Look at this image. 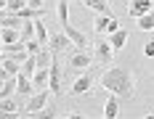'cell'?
Segmentation results:
<instances>
[{
    "instance_id": "cell-29",
    "label": "cell",
    "mask_w": 154,
    "mask_h": 119,
    "mask_svg": "<svg viewBox=\"0 0 154 119\" xmlns=\"http://www.w3.org/2000/svg\"><path fill=\"white\" fill-rule=\"evenodd\" d=\"M21 8H27V0H8V13H19Z\"/></svg>"
},
{
    "instance_id": "cell-15",
    "label": "cell",
    "mask_w": 154,
    "mask_h": 119,
    "mask_svg": "<svg viewBox=\"0 0 154 119\" xmlns=\"http://www.w3.org/2000/svg\"><path fill=\"white\" fill-rule=\"evenodd\" d=\"M48 82H51V66H48V69H37V72H35V77H32L35 90H45Z\"/></svg>"
},
{
    "instance_id": "cell-36",
    "label": "cell",
    "mask_w": 154,
    "mask_h": 119,
    "mask_svg": "<svg viewBox=\"0 0 154 119\" xmlns=\"http://www.w3.org/2000/svg\"><path fill=\"white\" fill-rule=\"evenodd\" d=\"M143 119H154V111H152V114H146V117H143Z\"/></svg>"
},
{
    "instance_id": "cell-39",
    "label": "cell",
    "mask_w": 154,
    "mask_h": 119,
    "mask_svg": "<svg viewBox=\"0 0 154 119\" xmlns=\"http://www.w3.org/2000/svg\"><path fill=\"white\" fill-rule=\"evenodd\" d=\"M101 119H106V117H101Z\"/></svg>"
},
{
    "instance_id": "cell-5",
    "label": "cell",
    "mask_w": 154,
    "mask_h": 119,
    "mask_svg": "<svg viewBox=\"0 0 154 119\" xmlns=\"http://www.w3.org/2000/svg\"><path fill=\"white\" fill-rule=\"evenodd\" d=\"M93 61H96V58H93L91 50H85V48H77L75 53L69 56V69H75V72H85V69L91 66Z\"/></svg>"
},
{
    "instance_id": "cell-27",
    "label": "cell",
    "mask_w": 154,
    "mask_h": 119,
    "mask_svg": "<svg viewBox=\"0 0 154 119\" xmlns=\"http://www.w3.org/2000/svg\"><path fill=\"white\" fill-rule=\"evenodd\" d=\"M3 66L8 69V74H21V61H16V58H3Z\"/></svg>"
},
{
    "instance_id": "cell-2",
    "label": "cell",
    "mask_w": 154,
    "mask_h": 119,
    "mask_svg": "<svg viewBox=\"0 0 154 119\" xmlns=\"http://www.w3.org/2000/svg\"><path fill=\"white\" fill-rule=\"evenodd\" d=\"M114 48H112V43H109V37H98L96 43H93V58L98 61V64H104V66H109V64H114Z\"/></svg>"
},
{
    "instance_id": "cell-14",
    "label": "cell",
    "mask_w": 154,
    "mask_h": 119,
    "mask_svg": "<svg viewBox=\"0 0 154 119\" xmlns=\"http://www.w3.org/2000/svg\"><path fill=\"white\" fill-rule=\"evenodd\" d=\"M114 16H104V13H98L96 19H93V32L98 34V37H106L109 34V21H112Z\"/></svg>"
},
{
    "instance_id": "cell-26",
    "label": "cell",
    "mask_w": 154,
    "mask_h": 119,
    "mask_svg": "<svg viewBox=\"0 0 154 119\" xmlns=\"http://www.w3.org/2000/svg\"><path fill=\"white\" fill-rule=\"evenodd\" d=\"M0 24H3V27H8V29H21V24H24V21H21L16 13H8L3 21H0Z\"/></svg>"
},
{
    "instance_id": "cell-30",
    "label": "cell",
    "mask_w": 154,
    "mask_h": 119,
    "mask_svg": "<svg viewBox=\"0 0 154 119\" xmlns=\"http://www.w3.org/2000/svg\"><path fill=\"white\" fill-rule=\"evenodd\" d=\"M29 8H37V11H45V0H27Z\"/></svg>"
},
{
    "instance_id": "cell-11",
    "label": "cell",
    "mask_w": 154,
    "mask_h": 119,
    "mask_svg": "<svg viewBox=\"0 0 154 119\" xmlns=\"http://www.w3.org/2000/svg\"><path fill=\"white\" fill-rule=\"evenodd\" d=\"M143 13H152V0H130L128 16L130 19H141Z\"/></svg>"
},
{
    "instance_id": "cell-28",
    "label": "cell",
    "mask_w": 154,
    "mask_h": 119,
    "mask_svg": "<svg viewBox=\"0 0 154 119\" xmlns=\"http://www.w3.org/2000/svg\"><path fill=\"white\" fill-rule=\"evenodd\" d=\"M43 48H45V45L40 43L37 37H35V40H27V50H29V56H35V53H40Z\"/></svg>"
},
{
    "instance_id": "cell-4",
    "label": "cell",
    "mask_w": 154,
    "mask_h": 119,
    "mask_svg": "<svg viewBox=\"0 0 154 119\" xmlns=\"http://www.w3.org/2000/svg\"><path fill=\"white\" fill-rule=\"evenodd\" d=\"M96 85H98V74H93V72H85V74H80L75 82H72L69 93H72V95H85V93H91Z\"/></svg>"
},
{
    "instance_id": "cell-10",
    "label": "cell",
    "mask_w": 154,
    "mask_h": 119,
    "mask_svg": "<svg viewBox=\"0 0 154 119\" xmlns=\"http://www.w3.org/2000/svg\"><path fill=\"white\" fill-rule=\"evenodd\" d=\"M61 29H64V34L72 40L75 48H85V50H88V37H85V32H80L77 27H72V24H64Z\"/></svg>"
},
{
    "instance_id": "cell-20",
    "label": "cell",
    "mask_w": 154,
    "mask_h": 119,
    "mask_svg": "<svg viewBox=\"0 0 154 119\" xmlns=\"http://www.w3.org/2000/svg\"><path fill=\"white\" fill-rule=\"evenodd\" d=\"M35 37H37V40L48 48V37H51V34H48L45 24H43V19H35Z\"/></svg>"
},
{
    "instance_id": "cell-3",
    "label": "cell",
    "mask_w": 154,
    "mask_h": 119,
    "mask_svg": "<svg viewBox=\"0 0 154 119\" xmlns=\"http://www.w3.org/2000/svg\"><path fill=\"white\" fill-rule=\"evenodd\" d=\"M51 98H53V93H51V90H37V93H35V95H32V98H27V103H24V114H37V111H43V109H45L48 103H51Z\"/></svg>"
},
{
    "instance_id": "cell-31",
    "label": "cell",
    "mask_w": 154,
    "mask_h": 119,
    "mask_svg": "<svg viewBox=\"0 0 154 119\" xmlns=\"http://www.w3.org/2000/svg\"><path fill=\"white\" fill-rule=\"evenodd\" d=\"M143 56H146V58H154V43H146V45H143Z\"/></svg>"
},
{
    "instance_id": "cell-17",
    "label": "cell",
    "mask_w": 154,
    "mask_h": 119,
    "mask_svg": "<svg viewBox=\"0 0 154 119\" xmlns=\"http://www.w3.org/2000/svg\"><path fill=\"white\" fill-rule=\"evenodd\" d=\"M0 40H3V45H14L21 40V29H8V27H3V32H0Z\"/></svg>"
},
{
    "instance_id": "cell-23",
    "label": "cell",
    "mask_w": 154,
    "mask_h": 119,
    "mask_svg": "<svg viewBox=\"0 0 154 119\" xmlns=\"http://www.w3.org/2000/svg\"><path fill=\"white\" fill-rule=\"evenodd\" d=\"M56 13H59V24H69V3L66 0H59V8H56Z\"/></svg>"
},
{
    "instance_id": "cell-25",
    "label": "cell",
    "mask_w": 154,
    "mask_h": 119,
    "mask_svg": "<svg viewBox=\"0 0 154 119\" xmlns=\"http://www.w3.org/2000/svg\"><path fill=\"white\" fill-rule=\"evenodd\" d=\"M21 40H24V43H27V40H35V19H29V21L21 24Z\"/></svg>"
},
{
    "instance_id": "cell-16",
    "label": "cell",
    "mask_w": 154,
    "mask_h": 119,
    "mask_svg": "<svg viewBox=\"0 0 154 119\" xmlns=\"http://www.w3.org/2000/svg\"><path fill=\"white\" fill-rule=\"evenodd\" d=\"M109 43H112V48H114V50H122L125 45H128V32H125V29L112 32V34H109Z\"/></svg>"
},
{
    "instance_id": "cell-18",
    "label": "cell",
    "mask_w": 154,
    "mask_h": 119,
    "mask_svg": "<svg viewBox=\"0 0 154 119\" xmlns=\"http://www.w3.org/2000/svg\"><path fill=\"white\" fill-rule=\"evenodd\" d=\"M32 117H35V119H56V117H59V103L51 101L43 111H37V114H32Z\"/></svg>"
},
{
    "instance_id": "cell-1",
    "label": "cell",
    "mask_w": 154,
    "mask_h": 119,
    "mask_svg": "<svg viewBox=\"0 0 154 119\" xmlns=\"http://www.w3.org/2000/svg\"><path fill=\"white\" fill-rule=\"evenodd\" d=\"M98 88L120 95L122 101H130L136 95V72L130 66H109L98 74Z\"/></svg>"
},
{
    "instance_id": "cell-12",
    "label": "cell",
    "mask_w": 154,
    "mask_h": 119,
    "mask_svg": "<svg viewBox=\"0 0 154 119\" xmlns=\"http://www.w3.org/2000/svg\"><path fill=\"white\" fill-rule=\"evenodd\" d=\"M120 103H122V98L114 95V93H109L106 103H104V117H106V119H117V114H120Z\"/></svg>"
},
{
    "instance_id": "cell-38",
    "label": "cell",
    "mask_w": 154,
    "mask_h": 119,
    "mask_svg": "<svg viewBox=\"0 0 154 119\" xmlns=\"http://www.w3.org/2000/svg\"><path fill=\"white\" fill-rule=\"evenodd\" d=\"M66 3H75V0H66Z\"/></svg>"
},
{
    "instance_id": "cell-35",
    "label": "cell",
    "mask_w": 154,
    "mask_h": 119,
    "mask_svg": "<svg viewBox=\"0 0 154 119\" xmlns=\"http://www.w3.org/2000/svg\"><path fill=\"white\" fill-rule=\"evenodd\" d=\"M0 11H8V0H0Z\"/></svg>"
},
{
    "instance_id": "cell-34",
    "label": "cell",
    "mask_w": 154,
    "mask_h": 119,
    "mask_svg": "<svg viewBox=\"0 0 154 119\" xmlns=\"http://www.w3.org/2000/svg\"><path fill=\"white\" fill-rule=\"evenodd\" d=\"M66 119H88V117H85V114H75V111H72V114H66Z\"/></svg>"
},
{
    "instance_id": "cell-22",
    "label": "cell",
    "mask_w": 154,
    "mask_h": 119,
    "mask_svg": "<svg viewBox=\"0 0 154 119\" xmlns=\"http://www.w3.org/2000/svg\"><path fill=\"white\" fill-rule=\"evenodd\" d=\"M14 95H16V77H11V79L3 82V88H0V98H14Z\"/></svg>"
},
{
    "instance_id": "cell-19",
    "label": "cell",
    "mask_w": 154,
    "mask_h": 119,
    "mask_svg": "<svg viewBox=\"0 0 154 119\" xmlns=\"http://www.w3.org/2000/svg\"><path fill=\"white\" fill-rule=\"evenodd\" d=\"M0 111H24V106H19V98H0Z\"/></svg>"
},
{
    "instance_id": "cell-7",
    "label": "cell",
    "mask_w": 154,
    "mask_h": 119,
    "mask_svg": "<svg viewBox=\"0 0 154 119\" xmlns=\"http://www.w3.org/2000/svg\"><path fill=\"white\" fill-rule=\"evenodd\" d=\"M3 58H16V61H24L29 58V50H27V43L24 40H19V43H14V45H5L3 48Z\"/></svg>"
},
{
    "instance_id": "cell-9",
    "label": "cell",
    "mask_w": 154,
    "mask_h": 119,
    "mask_svg": "<svg viewBox=\"0 0 154 119\" xmlns=\"http://www.w3.org/2000/svg\"><path fill=\"white\" fill-rule=\"evenodd\" d=\"M69 45H72V40H69V37L64 34V29H61V32H53V34L48 37V48H51V50H53L56 56H59V53H64V50H66Z\"/></svg>"
},
{
    "instance_id": "cell-13",
    "label": "cell",
    "mask_w": 154,
    "mask_h": 119,
    "mask_svg": "<svg viewBox=\"0 0 154 119\" xmlns=\"http://www.w3.org/2000/svg\"><path fill=\"white\" fill-rule=\"evenodd\" d=\"M85 8H93L96 13H104V16H114L112 13V5H109V0H80Z\"/></svg>"
},
{
    "instance_id": "cell-32",
    "label": "cell",
    "mask_w": 154,
    "mask_h": 119,
    "mask_svg": "<svg viewBox=\"0 0 154 119\" xmlns=\"http://www.w3.org/2000/svg\"><path fill=\"white\" fill-rule=\"evenodd\" d=\"M0 119H19V111H0Z\"/></svg>"
},
{
    "instance_id": "cell-33",
    "label": "cell",
    "mask_w": 154,
    "mask_h": 119,
    "mask_svg": "<svg viewBox=\"0 0 154 119\" xmlns=\"http://www.w3.org/2000/svg\"><path fill=\"white\" fill-rule=\"evenodd\" d=\"M120 29V21H117V19H112V21H109V34H112V32H117ZM106 34V37H109Z\"/></svg>"
},
{
    "instance_id": "cell-8",
    "label": "cell",
    "mask_w": 154,
    "mask_h": 119,
    "mask_svg": "<svg viewBox=\"0 0 154 119\" xmlns=\"http://www.w3.org/2000/svg\"><path fill=\"white\" fill-rule=\"evenodd\" d=\"M37 90H35V85H32L29 77L24 74H16V98H21V101H27V98H32Z\"/></svg>"
},
{
    "instance_id": "cell-6",
    "label": "cell",
    "mask_w": 154,
    "mask_h": 119,
    "mask_svg": "<svg viewBox=\"0 0 154 119\" xmlns=\"http://www.w3.org/2000/svg\"><path fill=\"white\" fill-rule=\"evenodd\" d=\"M61 64H59V58L53 56V61H51V82H48V90L53 93V98H61Z\"/></svg>"
},
{
    "instance_id": "cell-21",
    "label": "cell",
    "mask_w": 154,
    "mask_h": 119,
    "mask_svg": "<svg viewBox=\"0 0 154 119\" xmlns=\"http://www.w3.org/2000/svg\"><path fill=\"white\" fill-rule=\"evenodd\" d=\"M136 27H138L141 32H154V13H143L136 21Z\"/></svg>"
},
{
    "instance_id": "cell-37",
    "label": "cell",
    "mask_w": 154,
    "mask_h": 119,
    "mask_svg": "<svg viewBox=\"0 0 154 119\" xmlns=\"http://www.w3.org/2000/svg\"><path fill=\"white\" fill-rule=\"evenodd\" d=\"M3 48H5V45H3V40H0V53H3Z\"/></svg>"
},
{
    "instance_id": "cell-24",
    "label": "cell",
    "mask_w": 154,
    "mask_h": 119,
    "mask_svg": "<svg viewBox=\"0 0 154 119\" xmlns=\"http://www.w3.org/2000/svg\"><path fill=\"white\" fill-rule=\"evenodd\" d=\"M35 72H37V61H35V56H29V58L21 64V74L32 79V77H35Z\"/></svg>"
}]
</instances>
